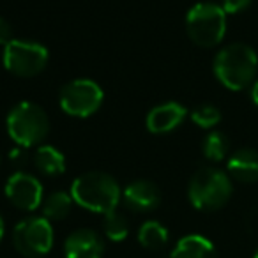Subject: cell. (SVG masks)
<instances>
[{
    "label": "cell",
    "mask_w": 258,
    "mask_h": 258,
    "mask_svg": "<svg viewBox=\"0 0 258 258\" xmlns=\"http://www.w3.org/2000/svg\"><path fill=\"white\" fill-rule=\"evenodd\" d=\"M48 58H50V53L46 46L34 43V41L13 39L8 46H4L6 69L22 78H30L44 71Z\"/></svg>",
    "instance_id": "obj_8"
},
{
    "label": "cell",
    "mask_w": 258,
    "mask_h": 258,
    "mask_svg": "<svg viewBox=\"0 0 258 258\" xmlns=\"http://www.w3.org/2000/svg\"><path fill=\"white\" fill-rule=\"evenodd\" d=\"M122 200L125 207L135 212H151L161 202V193L149 180H135L122 191Z\"/></svg>",
    "instance_id": "obj_12"
},
{
    "label": "cell",
    "mask_w": 258,
    "mask_h": 258,
    "mask_svg": "<svg viewBox=\"0 0 258 258\" xmlns=\"http://www.w3.org/2000/svg\"><path fill=\"white\" fill-rule=\"evenodd\" d=\"M104 92L94 80L78 78L66 83L58 96L60 108L71 117L85 118L94 115L101 108Z\"/></svg>",
    "instance_id": "obj_7"
},
{
    "label": "cell",
    "mask_w": 258,
    "mask_h": 258,
    "mask_svg": "<svg viewBox=\"0 0 258 258\" xmlns=\"http://www.w3.org/2000/svg\"><path fill=\"white\" fill-rule=\"evenodd\" d=\"M73 197L66 191H55L43 202V218L48 221H60L71 212Z\"/></svg>",
    "instance_id": "obj_16"
},
{
    "label": "cell",
    "mask_w": 258,
    "mask_h": 258,
    "mask_svg": "<svg viewBox=\"0 0 258 258\" xmlns=\"http://www.w3.org/2000/svg\"><path fill=\"white\" fill-rule=\"evenodd\" d=\"M186 30L197 46L212 48L223 41L226 34V13L221 6L200 2L193 6L186 16Z\"/></svg>",
    "instance_id": "obj_5"
},
{
    "label": "cell",
    "mask_w": 258,
    "mask_h": 258,
    "mask_svg": "<svg viewBox=\"0 0 258 258\" xmlns=\"http://www.w3.org/2000/svg\"><path fill=\"white\" fill-rule=\"evenodd\" d=\"M104 242L94 230H75L64 242V258H103Z\"/></svg>",
    "instance_id": "obj_10"
},
{
    "label": "cell",
    "mask_w": 258,
    "mask_h": 258,
    "mask_svg": "<svg viewBox=\"0 0 258 258\" xmlns=\"http://www.w3.org/2000/svg\"><path fill=\"white\" fill-rule=\"evenodd\" d=\"M13 39H15V37H13V27L9 25L8 20L0 18V44H2V46H8Z\"/></svg>",
    "instance_id": "obj_22"
},
{
    "label": "cell",
    "mask_w": 258,
    "mask_h": 258,
    "mask_svg": "<svg viewBox=\"0 0 258 258\" xmlns=\"http://www.w3.org/2000/svg\"><path fill=\"white\" fill-rule=\"evenodd\" d=\"M258 69V57L249 44L232 43L214 58V75L223 87L242 90L253 83Z\"/></svg>",
    "instance_id": "obj_2"
},
{
    "label": "cell",
    "mask_w": 258,
    "mask_h": 258,
    "mask_svg": "<svg viewBox=\"0 0 258 258\" xmlns=\"http://www.w3.org/2000/svg\"><path fill=\"white\" fill-rule=\"evenodd\" d=\"M34 165L46 177H57L66 172V158L58 149L51 145H41L34 154Z\"/></svg>",
    "instance_id": "obj_15"
},
{
    "label": "cell",
    "mask_w": 258,
    "mask_h": 258,
    "mask_svg": "<svg viewBox=\"0 0 258 258\" xmlns=\"http://www.w3.org/2000/svg\"><path fill=\"white\" fill-rule=\"evenodd\" d=\"M9 158H11V161H15V163H23L27 159V156L23 154V147H18V149H15V151H11Z\"/></svg>",
    "instance_id": "obj_23"
},
{
    "label": "cell",
    "mask_w": 258,
    "mask_h": 258,
    "mask_svg": "<svg viewBox=\"0 0 258 258\" xmlns=\"http://www.w3.org/2000/svg\"><path fill=\"white\" fill-rule=\"evenodd\" d=\"M138 240L147 249H163L168 242V230L159 221H145L138 232Z\"/></svg>",
    "instance_id": "obj_17"
},
{
    "label": "cell",
    "mask_w": 258,
    "mask_h": 258,
    "mask_svg": "<svg viewBox=\"0 0 258 258\" xmlns=\"http://www.w3.org/2000/svg\"><path fill=\"white\" fill-rule=\"evenodd\" d=\"M228 138L221 133V131H211V133L205 137L204 144H202V151L204 156L209 161H223L228 154Z\"/></svg>",
    "instance_id": "obj_18"
},
{
    "label": "cell",
    "mask_w": 258,
    "mask_h": 258,
    "mask_svg": "<svg viewBox=\"0 0 258 258\" xmlns=\"http://www.w3.org/2000/svg\"><path fill=\"white\" fill-rule=\"evenodd\" d=\"M73 202L90 212L108 214L115 211L122 198L118 182L104 172H87L76 177L71 186Z\"/></svg>",
    "instance_id": "obj_1"
},
{
    "label": "cell",
    "mask_w": 258,
    "mask_h": 258,
    "mask_svg": "<svg viewBox=\"0 0 258 258\" xmlns=\"http://www.w3.org/2000/svg\"><path fill=\"white\" fill-rule=\"evenodd\" d=\"M233 193L232 180L223 170L205 166L189 180L187 197L198 211H218L230 200Z\"/></svg>",
    "instance_id": "obj_4"
},
{
    "label": "cell",
    "mask_w": 258,
    "mask_h": 258,
    "mask_svg": "<svg viewBox=\"0 0 258 258\" xmlns=\"http://www.w3.org/2000/svg\"><path fill=\"white\" fill-rule=\"evenodd\" d=\"M172 258H218L214 244L204 235H186L177 242Z\"/></svg>",
    "instance_id": "obj_14"
},
{
    "label": "cell",
    "mask_w": 258,
    "mask_h": 258,
    "mask_svg": "<svg viewBox=\"0 0 258 258\" xmlns=\"http://www.w3.org/2000/svg\"><path fill=\"white\" fill-rule=\"evenodd\" d=\"M6 129L18 147L29 149L41 144L50 133V118L36 103L22 101L11 108L6 118Z\"/></svg>",
    "instance_id": "obj_3"
},
{
    "label": "cell",
    "mask_w": 258,
    "mask_h": 258,
    "mask_svg": "<svg viewBox=\"0 0 258 258\" xmlns=\"http://www.w3.org/2000/svg\"><path fill=\"white\" fill-rule=\"evenodd\" d=\"M184 118H186V108L177 101H168V103L158 104L152 108L147 113L145 124H147V129L151 133L165 135L179 127Z\"/></svg>",
    "instance_id": "obj_11"
},
{
    "label": "cell",
    "mask_w": 258,
    "mask_h": 258,
    "mask_svg": "<svg viewBox=\"0 0 258 258\" xmlns=\"http://www.w3.org/2000/svg\"><path fill=\"white\" fill-rule=\"evenodd\" d=\"M4 230H6L4 219H2V216H0V240H2V237H4Z\"/></svg>",
    "instance_id": "obj_25"
},
{
    "label": "cell",
    "mask_w": 258,
    "mask_h": 258,
    "mask_svg": "<svg viewBox=\"0 0 258 258\" xmlns=\"http://www.w3.org/2000/svg\"><path fill=\"white\" fill-rule=\"evenodd\" d=\"M251 99H253V103L258 106V80L253 83V87H251Z\"/></svg>",
    "instance_id": "obj_24"
},
{
    "label": "cell",
    "mask_w": 258,
    "mask_h": 258,
    "mask_svg": "<svg viewBox=\"0 0 258 258\" xmlns=\"http://www.w3.org/2000/svg\"><path fill=\"white\" fill-rule=\"evenodd\" d=\"M13 244L16 251L27 258H41L53 246V228L46 218L30 216L22 219L13 230Z\"/></svg>",
    "instance_id": "obj_6"
},
{
    "label": "cell",
    "mask_w": 258,
    "mask_h": 258,
    "mask_svg": "<svg viewBox=\"0 0 258 258\" xmlns=\"http://www.w3.org/2000/svg\"><path fill=\"white\" fill-rule=\"evenodd\" d=\"M103 228H104V233H106L108 239L115 240V242L124 240L129 233L127 219H125L124 214H120L117 209L111 211V212H108V214H104Z\"/></svg>",
    "instance_id": "obj_19"
},
{
    "label": "cell",
    "mask_w": 258,
    "mask_h": 258,
    "mask_svg": "<svg viewBox=\"0 0 258 258\" xmlns=\"http://www.w3.org/2000/svg\"><path fill=\"white\" fill-rule=\"evenodd\" d=\"M228 173L242 184L258 182V151L254 149H240L233 152L228 159Z\"/></svg>",
    "instance_id": "obj_13"
},
{
    "label": "cell",
    "mask_w": 258,
    "mask_h": 258,
    "mask_svg": "<svg viewBox=\"0 0 258 258\" xmlns=\"http://www.w3.org/2000/svg\"><path fill=\"white\" fill-rule=\"evenodd\" d=\"M191 120L202 129H212L221 120V111L212 104H200L191 111Z\"/></svg>",
    "instance_id": "obj_20"
},
{
    "label": "cell",
    "mask_w": 258,
    "mask_h": 258,
    "mask_svg": "<svg viewBox=\"0 0 258 258\" xmlns=\"http://www.w3.org/2000/svg\"><path fill=\"white\" fill-rule=\"evenodd\" d=\"M251 6V0H223V11L226 15H237V13L244 11Z\"/></svg>",
    "instance_id": "obj_21"
},
{
    "label": "cell",
    "mask_w": 258,
    "mask_h": 258,
    "mask_svg": "<svg viewBox=\"0 0 258 258\" xmlns=\"http://www.w3.org/2000/svg\"><path fill=\"white\" fill-rule=\"evenodd\" d=\"M254 258H258V251H256V253H254Z\"/></svg>",
    "instance_id": "obj_26"
},
{
    "label": "cell",
    "mask_w": 258,
    "mask_h": 258,
    "mask_svg": "<svg viewBox=\"0 0 258 258\" xmlns=\"http://www.w3.org/2000/svg\"><path fill=\"white\" fill-rule=\"evenodd\" d=\"M6 197L22 211H36L43 204V186L30 173L16 172L6 182Z\"/></svg>",
    "instance_id": "obj_9"
}]
</instances>
